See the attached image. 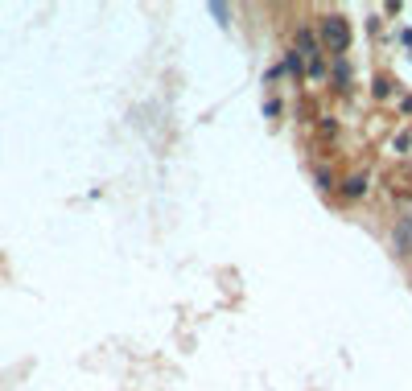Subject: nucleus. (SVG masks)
Here are the masks:
<instances>
[{"label": "nucleus", "instance_id": "obj_1", "mask_svg": "<svg viewBox=\"0 0 412 391\" xmlns=\"http://www.w3.org/2000/svg\"><path fill=\"white\" fill-rule=\"evenodd\" d=\"M318 37H322L338 58H347V49H351V21L338 16V12H326V16L318 21Z\"/></svg>", "mask_w": 412, "mask_h": 391}, {"label": "nucleus", "instance_id": "obj_2", "mask_svg": "<svg viewBox=\"0 0 412 391\" xmlns=\"http://www.w3.org/2000/svg\"><path fill=\"white\" fill-rule=\"evenodd\" d=\"M338 194H343L347 202H359V198L367 194V173H351V177H343V181H338Z\"/></svg>", "mask_w": 412, "mask_h": 391}, {"label": "nucleus", "instance_id": "obj_3", "mask_svg": "<svg viewBox=\"0 0 412 391\" xmlns=\"http://www.w3.org/2000/svg\"><path fill=\"white\" fill-rule=\"evenodd\" d=\"M297 54L301 58H318V33L314 29H297Z\"/></svg>", "mask_w": 412, "mask_h": 391}, {"label": "nucleus", "instance_id": "obj_4", "mask_svg": "<svg viewBox=\"0 0 412 391\" xmlns=\"http://www.w3.org/2000/svg\"><path fill=\"white\" fill-rule=\"evenodd\" d=\"M351 78H355L351 62H347V58H338V62H334V87H338V91H351Z\"/></svg>", "mask_w": 412, "mask_h": 391}, {"label": "nucleus", "instance_id": "obj_5", "mask_svg": "<svg viewBox=\"0 0 412 391\" xmlns=\"http://www.w3.org/2000/svg\"><path fill=\"white\" fill-rule=\"evenodd\" d=\"M305 78H310V82H322V78H326V62H322V58H310V62H305Z\"/></svg>", "mask_w": 412, "mask_h": 391}, {"label": "nucleus", "instance_id": "obj_6", "mask_svg": "<svg viewBox=\"0 0 412 391\" xmlns=\"http://www.w3.org/2000/svg\"><path fill=\"white\" fill-rule=\"evenodd\" d=\"M281 70H289V74H301V54H297V49H289V54H285V62H281Z\"/></svg>", "mask_w": 412, "mask_h": 391}, {"label": "nucleus", "instance_id": "obj_7", "mask_svg": "<svg viewBox=\"0 0 412 391\" xmlns=\"http://www.w3.org/2000/svg\"><path fill=\"white\" fill-rule=\"evenodd\" d=\"M314 177H318V190H330V181H334V173H330V169H318Z\"/></svg>", "mask_w": 412, "mask_h": 391}, {"label": "nucleus", "instance_id": "obj_8", "mask_svg": "<svg viewBox=\"0 0 412 391\" xmlns=\"http://www.w3.org/2000/svg\"><path fill=\"white\" fill-rule=\"evenodd\" d=\"M210 12H215L219 21H227V16H231V8H227V4H210Z\"/></svg>", "mask_w": 412, "mask_h": 391}, {"label": "nucleus", "instance_id": "obj_9", "mask_svg": "<svg viewBox=\"0 0 412 391\" xmlns=\"http://www.w3.org/2000/svg\"><path fill=\"white\" fill-rule=\"evenodd\" d=\"M409 256H412V252H409Z\"/></svg>", "mask_w": 412, "mask_h": 391}]
</instances>
